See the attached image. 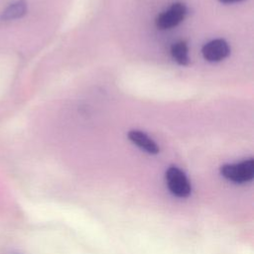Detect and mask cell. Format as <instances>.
<instances>
[{
	"instance_id": "cell-1",
	"label": "cell",
	"mask_w": 254,
	"mask_h": 254,
	"mask_svg": "<svg viewBox=\"0 0 254 254\" xmlns=\"http://www.w3.org/2000/svg\"><path fill=\"white\" fill-rule=\"evenodd\" d=\"M221 176L235 184H244L254 177V160L248 159L235 164H225L220 167Z\"/></svg>"
},
{
	"instance_id": "cell-2",
	"label": "cell",
	"mask_w": 254,
	"mask_h": 254,
	"mask_svg": "<svg viewBox=\"0 0 254 254\" xmlns=\"http://www.w3.org/2000/svg\"><path fill=\"white\" fill-rule=\"evenodd\" d=\"M166 183L169 190L178 197H187L190 194L191 186L186 174L178 167L171 166L166 171Z\"/></svg>"
},
{
	"instance_id": "cell-3",
	"label": "cell",
	"mask_w": 254,
	"mask_h": 254,
	"mask_svg": "<svg viewBox=\"0 0 254 254\" xmlns=\"http://www.w3.org/2000/svg\"><path fill=\"white\" fill-rule=\"evenodd\" d=\"M187 15V7L182 2L172 4L169 9L159 14L155 20L156 27L160 30H169L184 21Z\"/></svg>"
},
{
	"instance_id": "cell-4",
	"label": "cell",
	"mask_w": 254,
	"mask_h": 254,
	"mask_svg": "<svg viewBox=\"0 0 254 254\" xmlns=\"http://www.w3.org/2000/svg\"><path fill=\"white\" fill-rule=\"evenodd\" d=\"M201 54L204 60L210 63H217L230 54V47L223 39H214L207 42L201 49Z\"/></svg>"
},
{
	"instance_id": "cell-5",
	"label": "cell",
	"mask_w": 254,
	"mask_h": 254,
	"mask_svg": "<svg viewBox=\"0 0 254 254\" xmlns=\"http://www.w3.org/2000/svg\"><path fill=\"white\" fill-rule=\"evenodd\" d=\"M128 138L133 144H135L140 149L144 150L149 154L156 155L160 152V148L158 144L146 133L140 130H130L128 132Z\"/></svg>"
},
{
	"instance_id": "cell-6",
	"label": "cell",
	"mask_w": 254,
	"mask_h": 254,
	"mask_svg": "<svg viewBox=\"0 0 254 254\" xmlns=\"http://www.w3.org/2000/svg\"><path fill=\"white\" fill-rule=\"evenodd\" d=\"M27 12V4L24 0H18L11 3L2 13V20L10 21L22 18Z\"/></svg>"
},
{
	"instance_id": "cell-7",
	"label": "cell",
	"mask_w": 254,
	"mask_h": 254,
	"mask_svg": "<svg viewBox=\"0 0 254 254\" xmlns=\"http://www.w3.org/2000/svg\"><path fill=\"white\" fill-rule=\"evenodd\" d=\"M171 55L179 64L187 65L190 63L189 47L185 41H179L174 43L171 47Z\"/></svg>"
},
{
	"instance_id": "cell-8",
	"label": "cell",
	"mask_w": 254,
	"mask_h": 254,
	"mask_svg": "<svg viewBox=\"0 0 254 254\" xmlns=\"http://www.w3.org/2000/svg\"><path fill=\"white\" fill-rule=\"evenodd\" d=\"M221 3H224V4H231V3H235V2H239V1H242V0H219Z\"/></svg>"
}]
</instances>
